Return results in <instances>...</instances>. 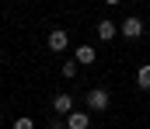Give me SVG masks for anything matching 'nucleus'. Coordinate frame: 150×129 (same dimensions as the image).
<instances>
[{
    "label": "nucleus",
    "instance_id": "nucleus-2",
    "mask_svg": "<svg viewBox=\"0 0 150 129\" xmlns=\"http://www.w3.org/2000/svg\"><path fill=\"white\" fill-rule=\"evenodd\" d=\"M45 42H49V49H52V52H67V45H70V35H67V28H52Z\"/></svg>",
    "mask_w": 150,
    "mask_h": 129
},
{
    "label": "nucleus",
    "instance_id": "nucleus-7",
    "mask_svg": "<svg viewBox=\"0 0 150 129\" xmlns=\"http://www.w3.org/2000/svg\"><path fill=\"white\" fill-rule=\"evenodd\" d=\"M74 59H77V63H80V66H91V63H94L98 56H94V49H91V45H77Z\"/></svg>",
    "mask_w": 150,
    "mask_h": 129
},
{
    "label": "nucleus",
    "instance_id": "nucleus-6",
    "mask_svg": "<svg viewBox=\"0 0 150 129\" xmlns=\"http://www.w3.org/2000/svg\"><path fill=\"white\" fill-rule=\"evenodd\" d=\"M91 126V115L87 112H70L67 115V129H87Z\"/></svg>",
    "mask_w": 150,
    "mask_h": 129
},
{
    "label": "nucleus",
    "instance_id": "nucleus-10",
    "mask_svg": "<svg viewBox=\"0 0 150 129\" xmlns=\"http://www.w3.org/2000/svg\"><path fill=\"white\" fill-rule=\"evenodd\" d=\"M14 129H35V122H32V119H28V115H21V119H18V122H14Z\"/></svg>",
    "mask_w": 150,
    "mask_h": 129
},
{
    "label": "nucleus",
    "instance_id": "nucleus-9",
    "mask_svg": "<svg viewBox=\"0 0 150 129\" xmlns=\"http://www.w3.org/2000/svg\"><path fill=\"white\" fill-rule=\"evenodd\" d=\"M77 73H80V63H77V59H67V63H63V77H67V80H74Z\"/></svg>",
    "mask_w": 150,
    "mask_h": 129
},
{
    "label": "nucleus",
    "instance_id": "nucleus-3",
    "mask_svg": "<svg viewBox=\"0 0 150 129\" xmlns=\"http://www.w3.org/2000/svg\"><path fill=\"white\" fill-rule=\"evenodd\" d=\"M119 32H122V39H140V35H143V21H140V18H126V21L119 25Z\"/></svg>",
    "mask_w": 150,
    "mask_h": 129
},
{
    "label": "nucleus",
    "instance_id": "nucleus-12",
    "mask_svg": "<svg viewBox=\"0 0 150 129\" xmlns=\"http://www.w3.org/2000/svg\"><path fill=\"white\" fill-rule=\"evenodd\" d=\"M105 4H112V7H115V4H122V0H105Z\"/></svg>",
    "mask_w": 150,
    "mask_h": 129
},
{
    "label": "nucleus",
    "instance_id": "nucleus-5",
    "mask_svg": "<svg viewBox=\"0 0 150 129\" xmlns=\"http://www.w3.org/2000/svg\"><path fill=\"white\" fill-rule=\"evenodd\" d=\"M52 112L67 119V115L74 112V98H70V94H56V98H52Z\"/></svg>",
    "mask_w": 150,
    "mask_h": 129
},
{
    "label": "nucleus",
    "instance_id": "nucleus-4",
    "mask_svg": "<svg viewBox=\"0 0 150 129\" xmlns=\"http://www.w3.org/2000/svg\"><path fill=\"white\" fill-rule=\"evenodd\" d=\"M115 35H119V25H115L112 18H101V21H98V39H101V42H112Z\"/></svg>",
    "mask_w": 150,
    "mask_h": 129
},
{
    "label": "nucleus",
    "instance_id": "nucleus-11",
    "mask_svg": "<svg viewBox=\"0 0 150 129\" xmlns=\"http://www.w3.org/2000/svg\"><path fill=\"white\" fill-rule=\"evenodd\" d=\"M45 129H67V122H63V115H59V119H52V122H49Z\"/></svg>",
    "mask_w": 150,
    "mask_h": 129
},
{
    "label": "nucleus",
    "instance_id": "nucleus-8",
    "mask_svg": "<svg viewBox=\"0 0 150 129\" xmlns=\"http://www.w3.org/2000/svg\"><path fill=\"white\" fill-rule=\"evenodd\" d=\"M136 87H140V91H150V63H147V66H140V73H136Z\"/></svg>",
    "mask_w": 150,
    "mask_h": 129
},
{
    "label": "nucleus",
    "instance_id": "nucleus-1",
    "mask_svg": "<svg viewBox=\"0 0 150 129\" xmlns=\"http://www.w3.org/2000/svg\"><path fill=\"white\" fill-rule=\"evenodd\" d=\"M108 105H112V98H108L105 87H91V91H87V108H91V112H105Z\"/></svg>",
    "mask_w": 150,
    "mask_h": 129
}]
</instances>
